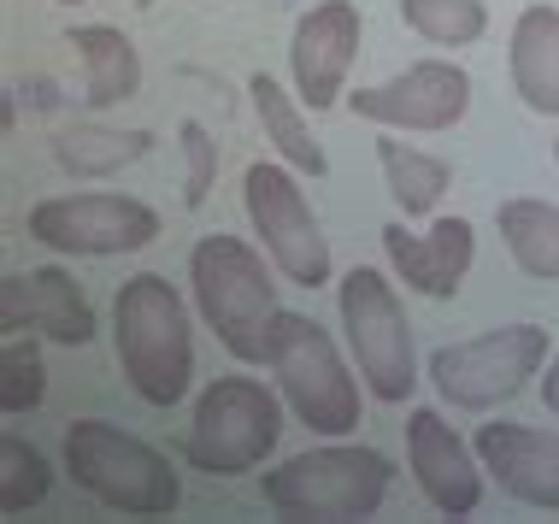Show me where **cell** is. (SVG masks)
Listing matches in <instances>:
<instances>
[{"instance_id":"1","label":"cell","mask_w":559,"mask_h":524,"mask_svg":"<svg viewBox=\"0 0 559 524\" xmlns=\"http://www.w3.org/2000/svg\"><path fill=\"white\" fill-rule=\"evenodd\" d=\"M112 354L135 401L177 407L194 389V324L171 277L135 272L112 295Z\"/></svg>"},{"instance_id":"2","label":"cell","mask_w":559,"mask_h":524,"mask_svg":"<svg viewBox=\"0 0 559 524\" xmlns=\"http://www.w3.org/2000/svg\"><path fill=\"white\" fill-rule=\"evenodd\" d=\"M277 265L265 248L241 242V236H201L189 253V295L201 324L218 336V348L241 366H265L271 354V324H277Z\"/></svg>"},{"instance_id":"3","label":"cell","mask_w":559,"mask_h":524,"mask_svg":"<svg viewBox=\"0 0 559 524\" xmlns=\"http://www.w3.org/2000/svg\"><path fill=\"white\" fill-rule=\"evenodd\" d=\"M389 454L342 437H324V448L289 454L283 466H271L260 477V496L277 519L300 524H347V519H371L389 496Z\"/></svg>"},{"instance_id":"4","label":"cell","mask_w":559,"mask_h":524,"mask_svg":"<svg viewBox=\"0 0 559 524\" xmlns=\"http://www.w3.org/2000/svg\"><path fill=\"white\" fill-rule=\"evenodd\" d=\"M66 472L88 501L112 507L124 519H159V513H177V501H183L171 460L154 442L107 425V418L66 425Z\"/></svg>"},{"instance_id":"5","label":"cell","mask_w":559,"mask_h":524,"mask_svg":"<svg viewBox=\"0 0 559 524\" xmlns=\"http://www.w3.org/2000/svg\"><path fill=\"white\" fill-rule=\"evenodd\" d=\"M277 395L289 401V413L312 437H354L359 430V383L347 371L336 336L307 312H277L271 324V354H265Z\"/></svg>"},{"instance_id":"6","label":"cell","mask_w":559,"mask_h":524,"mask_svg":"<svg viewBox=\"0 0 559 524\" xmlns=\"http://www.w3.org/2000/svg\"><path fill=\"white\" fill-rule=\"evenodd\" d=\"M336 307H342V336H347V354H354L366 395L383 401V407H406L418 389V354H413V324H406L395 283L377 265H354L336 283Z\"/></svg>"},{"instance_id":"7","label":"cell","mask_w":559,"mask_h":524,"mask_svg":"<svg viewBox=\"0 0 559 524\" xmlns=\"http://www.w3.org/2000/svg\"><path fill=\"white\" fill-rule=\"evenodd\" d=\"M283 407L289 401L271 395L260 378H218L201 389L189 418L183 454L194 472L206 477H241L253 466H265V454L283 437Z\"/></svg>"},{"instance_id":"8","label":"cell","mask_w":559,"mask_h":524,"mask_svg":"<svg viewBox=\"0 0 559 524\" xmlns=\"http://www.w3.org/2000/svg\"><path fill=\"white\" fill-rule=\"evenodd\" d=\"M548 366V331L542 324H501L472 342H448L430 354V383L448 407L489 413L501 401L524 395V383Z\"/></svg>"},{"instance_id":"9","label":"cell","mask_w":559,"mask_h":524,"mask_svg":"<svg viewBox=\"0 0 559 524\" xmlns=\"http://www.w3.org/2000/svg\"><path fill=\"white\" fill-rule=\"evenodd\" d=\"M241 206H248V224L260 236V248L271 253L277 277H289L295 289H319L330 283V242L319 230V213H312L307 189L295 183V166H271V159H253L248 177H241Z\"/></svg>"},{"instance_id":"10","label":"cell","mask_w":559,"mask_h":524,"mask_svg":"<svg viewBox=\"0 0 559 524\" xmlns=\"http://www.w3.org/2000/svg\"><path fill=\"white\" fill-rule=\"evenodd\" d=\"M24 230L53 253H78V260H112V253H142L159 236V213L135 194L118 189H83V194H53L36 201Z\"/></svg>"},{"instance_id":"11","label":"cell","mask_w":559,"mask_h":524,"mask_svg":"<svg viewBox=\"0 0 559 524\" xmlns=\"http://www.w3.org/2000/svg\"><path fill=\"white\" fill-rule=\"evenodd\" d=\"M354 118H366L377 130H401V136H436V130H453L465 112H472V78H465L453 59H418L401 78L354 88L347 95Z\"/></svg>"},{"instance_id":"12","label":"cell","mask_w":559,"mask_h":524,"mask_svg":"<svg viewBox=\"0 0 559 524\" xmlns=\"http://www.w3.org/2000/svg\"><path fill=\"white\" fill-rule=\"evenodd\" d=\"M359 7L354 0H319L295 19L289 36V78L307 112H330L347 95V71L359 59Z\"/></svg>"},{"instance_id":"13","label":"cell","mask_w":559,"mask_h":524,"mask_svg":"<svg viewBox=\"0 0 559 524\" xmlns=\"http://www.w3.org/2000/svg\"><path fill=\"white\" fill-rule=\"evenodd\" d=\"M406 466H413V484L436 513L465 519L483 507V460L477 442H465L460 430L448 425L436 407H413L406 413Z\"/></svg>"},{"instance_id":"14","label":"cell","mask_w":559,"mask_h":524,"mask_svg":"<svg viewBox=\"0 0 559 524\" xmlns=\"http://www.w3.org/2000/svg\"><path fill=\"white\" fill-rule=\"evenodd\" d=\"M0 331L7 336H41L59 348H88L95 342V307H88L83 283L59 265L36 272H7L0 283Z\"/></svg>"},{"instance_id":"15","label":"cell","mask_w":559,"mask_h":524,"mask_svg":"<svg viewBox=\"0 0 559 524\" xmlns=\"http://www.w3.org/2000/svg\"><path fill=\"white\" fill-rule=\"evenodd\" d=\"M477 460L501 496H512L519 507L559 513V430L495 418V425L477 430Z\"/></svg>"},{"instance_id":"16","label":"cell","mask_w":559,"mask_h":524,"mask_svg":"<svg viewBox=\"0 0 559 524\" xmlns=\"http://www.w3.org/2000/svg\"><path fill=\"white\" fill-rule=\"evenodd\" d=\"M377 236H383V253H389V265H395V277L413 295H430V301H453L465 272H472V260H477L472 218H436L425 236H413L395 218V224H383Z\"/></svg>"},{"instance_id":"17","label":"cell","mask_w":559,"mask_h":524,"mask_svg":"<svg viewBox=\"0 0 559 524\" xmlns=\"http://www.w3.org/2000/svg\"><path fill=\"white\" fill-rule=\"evenodd\" d=\"M512 95L542 118H559V7H524L507 41Z\"/></svg>"},{"instance_id":"18","label":"cell","mask_w":559,"mask_h":524,"mask_svg":"<svg viewBox=\"0 0 559 524\" xmlns=\"http://www.w3.org/2000/svg\"><path fill=\"white\" fill-rule=\"evenodd\" d=\"M71 48H78V66H83V107L107 112V107H124L142 88V53L124 29L112 24H78L71 29Z\"/></svg>"},{"instance_id":"19","label":"cell","mask_w":559,"mask_h":524,"mask_svg":"<svg viewBox=\"0 0 559 524\" xmlns=\"http://www.w3.org/2000/svg\"><path fill=\"white\" fill-rule=\"evenodd\" d=\"M495 224H501V242L524 277L559 283V206L554 201H536V194L501 201L495 206Z\"/></svg>"},{"instance_id":"20","label":"cell","mask_w":559,"mask_h":524,"mask_svg":"<svg viewBox=\"0 0 559 524\" xmlns=\"http://www.w3.org/2000/svg\"><path fill=\"white\" fill-rule=\"evenodd\" d=\"M248 95H253V112H260V124H265V142L283 154V166H295L300 177H324L330 159H324V147L312 142L307 118H300V95H289L271 71H253Z\"/></svg>"},{"instance_id":"21","label":"cell","mask_w":559,"mask_h":524,"mask_svg":"<svg viewBox=\"0 0 559 524\" xmlns=\"http://www.w3.org/2000/svg\"><path fill=\"white\" fill-rule=\"evenodd\" d=\"M377 166H383L389 201H395L406 218H430L436 206H442L448 183H453L448 159H436V154H425V147L401 142V130H389V136L377 142Z\"/></svg>"},{"instance_id":"22","label":"cell","mask_w":559,"mask_h":524,"mask_svg":"<svg viewBox=\"0 0 559 524\" xmlns=\"http://www.w3.org/2000/svg\"><path fill=\"white\" fill-rule=\"evenodd\" d=\"M154 147L147 130H107V124H78V130H59L53 136V159L71 177H112L135 166V159Z\"/></svg>"},{"instance_id":"23","label":"cell","mask_w":559,"mask_h":524,"mask_svg":"<svg viewBox=\"0 0 559 524\" xmlns=\"http://www.w3.org/2000/svg\"><path fill=\"white\" fill-rule=\"evenodd\" d=\"M53 489V466L36 442H24L19 430L0 437V519H24L29 507H41Z\"/></svg>"},{"instance_id":"24","label":"cell","mask_w":559,"mask_h":524,"mask_svg":"<svg viewBox=\"0 0 559 524\" xmlns=\"http://www.w3.org/2000/svg\"><path fill=\"white\" fill-rule=\"evenodd\" d=\"M401 24L430 48H472L489 29V12L483 0H401Z\"/></svg>"},{"instance_id":"25","label":"cell","mask_w":559,"mask_h":524,"mask_svg":"<svg viewBox=\"0 0 559 524\" xmlns=\"http://www.w3.org/2000/svg\"><path fill=\"white\" fill-rule=\"evenodd\" d=\"M41 395H48V366H41L36 336H7V354H0V407L7 418L36 413Z\"/></svg>"},{"instance_id":"26","label":"cell","mask_w":559,"mask_h":524,"mask_svg":"<svg viewBox=\"0 0 559 524\" xmlns=\"http://www.w3.org/2000/svg\"><path fill=\"white\" fill-rule=\"evenodd\" d=\"M183 154H189V183H183V201L201 206L213 194V177H218V142L206 136V124H183Z\"/></svg>"},{"instance_id":"27","label":"cell","mask_w":559,"mask_h":524,"mask_svg":"<svg viewBox=\"0 0 559 524\" xmlns=\"http://www.w3.org/2000/svg\"><path fill=\"white\" fill-rule=\"evenodd\" d=\"M542 407L559 418V354L548 359V378H542Z\"/></svg>"},{"instance_id":"28","label":"cell","mask_w":559,"mask_h":524,"mask_svg":"<svg viewBox=\"0 0 559 524\" xmlns=\"http://www.w3.org/2000/svg\"><path fill=\"white\" fill-rule=\"evenodd\" d=\"M59 7H83V0H59Z\"/></svg>"},{"instance_id":"29","label":"cell","mask_w":559,"mask_h":524,"mask_svg":"<svg viewBox=\"0 0 559 524\" xmlns=\"http://www.w3.org/2000/svg\"><path fill=\"white\" fill-rule=\"evenodd\" d=\"M554 159H559V142H554Z\"/></svg>"},{"instance_id":"30","label":"cell","mask_w":559,"mask_h":524,"mask_svg":"<svg viewBox=\"0 0 559 524\" xmlns=\"http://www.w3.org/2000/svg\"><path fill=\"white\" fill-rule=\"evenodd\" d=\"M142 7H154V0H142Z\"/></svg>"}]
</instances>
